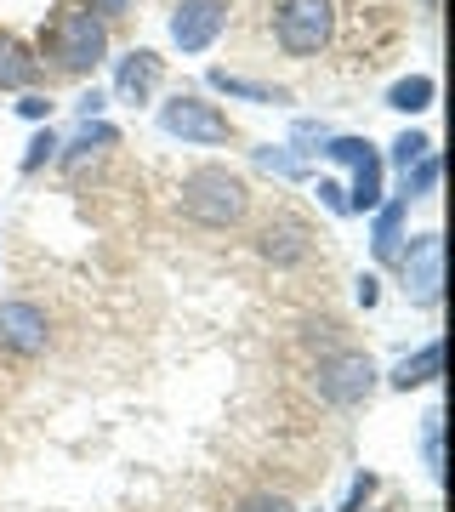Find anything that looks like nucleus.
Returning <instances> with one entry per match:
<instances>
[{"mask_svg": "<svg viewBox=\"0 0 455 512\" xmlns=\"http://www.w3.org/2000/svg\"><path fill=\"white\" fill-rule=\"evenodd\" d=\"M251 211V188L245 177H234L228 165H200L182 177V217L200 228H234Z\"/></svg>", "mask_w": 455, "mask_h": 512, "instance_id": "obj_1", "label": "nucleus"}, {"mask_svg": "<svg viewBox=\"0 0 455 512\" xmlns=\"http://www.w3.org/2000/svg\"><path fill=\"white\" fill-rule=\"evenodd\" d=\"M46 52L57 57V69L86 74L109 52V29H103V18L91 12L86 0H63L52 12V23H46Z\"/></svg>", "mask_w": 455, "mask_h": 512, "instance_id": "obj_2", "label": "nucleus"}, {"mask_svg": "<svg viewBox=\"0 0 455 512\" xmlns=\"http://www.w3.org/2000/svg\"><path fill=\"white\" fill-rule=\"evenodd\" d=\"M330 29H336L330 0H279V12H273V40H279V52L285 57L325 52Z\"/></svg>", "mask_w": 455, "mask_h": 512, "instance_id": "obj_3", "label": "nucleus"}, {"mask_svg": "<svg viewBox=\"0 0 455 512\" xmlns=\"http://www.w3.org/2000/svg\"><path fill=\"white\" fill-rule=\"evenodd\" d=\"M376 382H382V370H376V359L359 348H336L319 359V370H313V387H319V399L330 404H364L370 393H376Z\"/></svg>", "mask_w": 455, "mask_h": 512, "instance_id": "obj_4", "label": "nucleus"}, {"mask_svg": "<svg viewBox=\"0 0 455 512\" xmlns=\"http://www.w3.org/2000/svg\"><path fill=\"white\" fill-rule=\"evenodd\" d=\"M399 268L404 296L416 308H438V296H444V234H416V245L399 251Z\"/></svg>", "mask_w": 455, "mask_h": 512, "instance_id": "obj_5", "label": "nucleus"}, {"mask_svg": "<svg viewBox=\"0 0 455 512\" xmlns=\"http://www.w3.org/2000/svg\"><path fill=\"white\" fill-rule=\"evenodd\" d=\"M160 126L182 143H200V148H217L228 143V120L217 114V103H205V97H188L177 92L171 103H160Z\"/></svg>", "mask_w": 455, "mask_h": 512, "instance_id": "obj_6", "label": "nucleus"}, {"mask_svg": "<svg viewBox=\"0 0 455 512\" xmlns=\"http://www.w3.org/2000/svg\"><path fill=\"white\" fill-rule=\"evenodd\" d=\"M46 342H52V325L35 302H0V348L35 359V353H46Z\"/></svg>", "mask_w": 455, "mask_h": 512, "instance_id": "obj_7", "label": "nucleus"}, {"mask_svg": "<svg viewBox=\"0 0 455 512\" xmlns=\"http://www.w3.org/2000/svg\"><path fill=\"white\" fill-rule=\"evenodd\" d=\"M222 23H228V0H177L171 40H177L182 52H205L222 35Z\"/></svg>", "mask_w": 455, "mask_h": 512, "instance_id": "obj_8", "label": "nucleus"}, {"mask_svg": "<svg viewBox=\"0 0 455 512\" xmlns=\"http://www.w3.org/2000/svg\"><path fill=\"white\" fill-rule=\"evenodd\" d=\"M256 251L268 256L273 268H296V262H308L313 256V228L302 217H273L262 228V245Z\"/></svg>", "mask_w": 455, "mask_h": 512, "instance_id": "obj_9", "label": "nucleus"}, {"mask_svg": "<svg viewBox=\"0 0 455 512\" xmlns=\"http://www.w3.org/2000/svg\"><path fill=\"white\" fill-rule=\"evenodd\" d=\"M165 63L148 46H137V52L120 57V69H114V92H120V103H148L154 97V86H160Z\"/></svg>", "mask_w": 455, "mask_h": 512, "instance_id": "obj_10", "label": "nucleus"}, {"mask_svg": "<svg viewBox=\"0 0 455 512\" xmlns=\"http://www.w3.org/2000/svg\"><path fill=\"white\" fill-rule=\"evenodd\" d=\"M342 194H347V211H359V217H370L382 205V154H376V143L353 160V188H342Z\"/></svg>", "mask_w": 455, "mask_h": 512, "instance_id": "obj_11", "label": "nucleus"}, {"mask_svg": "<svg viewBox=\"0 0 455 512\" xmlns=\"http://www.w3.org/2000/svg\"><path fill=\"white\" fill-rule=\"evenodd\" d=\"M438 365H444V342H421L416 353H404L399 365L387 370V387H399V393H410V387H427L438 376Z\"/></svg>", "mask_w": 455, "mask_h": 512, "instance_id": "obj_12", "label": "nucleus"}, {"mask_svg": "<svg viewBox=\"0 0 455 512\" xmlns=\"http://www.w3.org/2000/svg\"><path fill=\"white\" fill-rule=\"evenodd\" d=\"M404 211H410V200H393V205H376V211H370V217H376V239H370L376 262H399V251H404Z\"/></svg>", "mask_w": 455, "mask_h": 512, "instance_id": "obj_13", "label": "nucleus"}, {"mask_svg": "<svg viewBox=\"0 0 455 512\" xmlns=\"http://www.w3.org/2000/svg\"><path fill=\"white\" fill-rule=\"evenodd\" d=\"M35 74H40L35 52H29L18 35H0V92H23Z\"/></svg>", "mask_w": 455, "mask_h": 512, "instance_id": "obj_14", "label": "nucleus"}, {"mask_svg": "<svg viewBox=\"0 0 455 512\" xmlns=\"http://www.w3.org/2000/svg\"><path fill=\"white\" fill-rule=\"evenodd\" d=\"M433 97H438V80H433V74H404L399 86L387 92V109L421 114V109H433Z\"/></svg>", "mask_w": 455, "mask_h": 512, "instance_id": "obj_15", "label": "nucleus"}, {"mask_svg": "<svg viewBox=\"0 0 455 512\" xmlns=\"http://www.w3.org/2000/svg\"><path fill=\"white\" fill-rule=\"evenodd\" d=\"M114 143H120V131H114L109 120H86V126H80V137L69 143V154H63V165L74 171V165H86L91 154H103V148H114Z\"/></svg>", "mask_w": 455, "mask_h": 512, "instance_id": "obj_16", "label": "nucleus"}, {"mask_svg": "<svg viewBox=\"0 0 455 512\" xmlns=\"http://www.w3.org/2000/svg\"><path fill=\"white\" fill-rule=\"evenodd\" d=\"M211 86L228 97H245V103H291V92H279V86H256V80H239L228 69H211Z\"/></svg>", "mask_w": 455, "mask_h": 512, "instance_id": "obj_17", "label": "nucleus"}, {"mask_svg": "<svg viewBox=\"0 0 455 512\" xmlns=\"http://www.w3.org/2000/svg\"><path fill=\"white\" fill-rule=\"evenodd\" d=\"M421 456H427V473L444 478V410L421 416Z\"/></svg>", "mask_w": 455, "mask_h": 512, "instance_id": "obj_18", "label": "nucleus"}, {"mask_svg": "<svg viewBox=\"0 0 455 512\" xmlns=\"http://www.w3.org/2000/svg\"><path fill=\"white\" fill-rule=\"evenodd\" d=\"M438 171H444V165H438V154L416 160L410 171H404V194H399V200H427V194L438 188Z\"/></svg>", "mask_w": 455, "mask_h": 512, "instance_id": "obj_19", "label": "nucleus"}, {"mask_svg": "<svg viewBox=\"0 0 455 512\" xmlns=\"http://www.w3.org/2000/svg\"><path fill=\"white\" fill-rule=\"evenodd\" d=\"M256 165L273 171V177H302V171H308L302 148H256Z\"/></svg>", "mask_w": 455, "mask_h": 512, "instance_id": "obj_20", "label": "nucleus"}, {"mask_svg": "<svg viewBox=\"0 0 455 512\" xmlns=\"http://www.w3.org/2000/svg\"><path fill=\"white\" fill-rule=\"evenodd\" d=\"M427 154H433V143H427L421 131H404L399 143H393V165H399V171H410V165L427 160Z\"/></svg>", "mask_w": 455, "mask_h": 512, "instance_id": "obj_21", "label": "nucleus"}, {"mask_svg": "<svg viewBox=\"0 0 455 512\" xmlns=\"http://www.w3.org/2000/svg\"><path fill=\"white\" fill-rule=\"evenodd\" d=\"M57 148H63V143H57V131H52V126L35 131V137H29V154H23V171H40V165L57 154Z\"/></svg>", "mask_w": 455, "mask_h": 512, "instance_id": "obj_22", "label": "nucleus"}, {"mask_svg": "<svg viewBox=\"0 0 455 512\" xmlns=\"http://www.w3.org/2000/svg\"><path fill=\"white\" fill-rule=\"evenodd\" d=\"M370 495H376V473H359L353 484H347V501L336 512H364V501H370Z\"/></svg>", "mask_w": 455, "mask_h": 512, "instance_id": "obj_23", "label": "nucleus"}, {"mask_svg": "<svg viewBox=\"0 0 455 512\" xmlns=\"http://www.w3.org/2000/svg\"><path fill=\"white\" fill-rule=\"evenodd\" d=\"M234 512H291V501H285V495H273V490H256V495H245Z\"/></svg>", "mask_w": 455, "mask_h": 512, "instance_id": "obj_24", "label": "nucleus"}, {"mask_svg": "<svg viewBox=\"0 0 455 512\" xmlns=\"http://www.w3.org/2000/svg\"><path fill=\"white\" fill-rule=\"evenodd\" d=\"M103 103H109V97L97 92V86H91V92H80V97H74V109H80V120H97V114H103Z\"/></svg>", "mask_w": 455, "mask_h": 512, "instance_id": "obj_25", "label": "nucleus"}, {"mask_svg": "<svg viewBox=\"0 0 455 512\" xmlns=\"http://www.w3.org/2000/svg\"><path fill=\"white\" fill-rule=\"evenodd\" d=\"M376 302H382V279L359 274V308H376Z\"/></svg>", "mask_w": 455, "mask_h": 512, "instance_id": "obj_26", "label": "nucleus"}, {"mask_svg": "<svg viewBox=\"0 0 455 512\" xmlns=\"http://www.w3.org/2000/svg\"><path fill=\"white\" fill-rule=\"evenodd\" d=\"M319 200L336 211V217H347V194H342V183H319Z\"/></svg>", "mask_w": 455, "mask_h": 512, "instance_id": "obj_27", "label": "nucleus"}, {"mask_svg": "<svg viewBox=\"0 0 455 512\" xmlns=\"http://www.w3.org/2000/svg\"><path fill=\"white\" fill-rule=\"evenodd\" d=\"M18 114H23V120H46V114H52V103H46V97H35V92H29V97H23V103H18Z\"/></svg>", "mask_w": 455, "mask_h": 512, "instance_id": "obj_28", "label": "nucleus"}, {"mask_svg": "<svg viewBox=\"0 0 455 512\" xmlns=\"http://www.w3.org/2000/svg\"><path fill=\"white\" fill-rule=\"evenodd\" d=\"M91 12H97V18H120V12H126L131 0H86Z\"/></svg>", "mask_w": 455, "mask_h": 512, "instance_id": "obj_29", "label": "nucleus"}]
</instances>
